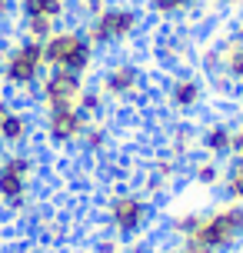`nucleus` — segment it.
Listing matches in <instances>:
<instances>
[{
  "label": "nucleus",
  "instance_id": "nucleus-32",
  "mask_svg": "<svg viewBox=\"0 0 243 253\" xmlns=\"http://www.w3.org/2000/svg\"><path fill=\"white\" fill-rule=\"evenodd\" d=\"M13 110V100H10V93H3V90H0V124H3V117L10 114Z\"/></svg>",
  "mask_w": 243,
  "mask_h": 253
},
{
  "label": "nucleus",
  "instance_id": "nucleus-3",
  "mask_svg": "<svg viewBox=\"0 0 243 253\" xmlns=\"http://www.w3.org/2000/svg\"><path fill=\"white\" fill-rule=\"evenodd\" d=\"M47 74L43 43L34 37L0 40V90L10 97H34Z\"/></svg>",
  "mask_w": 243,
  "mask_h": 253
},
{
  "label": "nucleus",
  "instance_id": "nucleus-30",
  "mask_svg": "<svg viewBox=\"0 0 243 253\" xmlns=\"http://www.w3.org/2000/svg\"><path fill=\"white\" fill-rule=\"evenodd\" d=\"M123 253H157L147 240H133V243H123Z\"/></svg>",
  "mask_w": 243,
  "mask_h": 253
},
{
  "label": "nucleus",
  "instance_id": "nucleus-5",
  "mask_svg": "<svg viewBox=\"0 0 243 253\" xmlns=\"http://www.w3.org/2000/svg\"><path fill=\"white\" fill-rule=\"evenodd\" d=\"M40 177V157L34 147L27 150H7L0 160V207L10 216H24L34 210V193Z\"/></svg>",
  "mask_w": 243,
  "mask_h": 253
},
{
  "label": "nucleus",
  "instance_id": "nucleus-14",
  "mask_svg": "<svg viewBox=\"0 0 243 253\" xmlns=\"http://www.w3.org/2000/svg\"><path fill=\"white\" fill-rule=\"evenodd\" d=\"M217 50H220V70L230 90H243V37L240 34H223L217 37Z\"/></svg>",
  "mask_w": 243,
  "mask_h": 253
},
{
  "label": "nucleus",
  "instance_id": "nucleus-26",
  "mask_svg": "<svg viewBox=\"0 0 243 253\" xmlns=\"http://www.w3.org/2000/svg\"><path fill=\"white\" fill-rule=\"evenodd\" d=\"M90 253H123V240L103 230L100 237H93V240H90Z\"/></svg>",
  "mask_w": 243,
  "mask_h": 253
},
{
  "label": "nucleus",
  "instance_id": "nucleus-33",
  "mask_svg": "<svg viewBox=\"0 0 243 253\" xmlns=\"http://www.w3.org/2000/svg\"><path fill=\"white\" fill-rule=\"evenodd\" d=\"M163 253H193L190 247H183V243H173V247H166Z\"/></svg>",
  "mask_w": 243,
  "mask_h": 253
},
{
  "label": "nucleus",
  "instance_id": "nucleus-10",
  "mask_svg": "<svg viewBox=\"0 0 243 253\" xmlns=\"http://www.w3.org/2000/svg\"><path fill=\"white\" fill-rule=\"evenodd\" d=\"M87 77L67 74V70H47L37 87V107L40 110H67V107H80V97L87 90Z\"/></svg>",
  "mask_w": 243,
  "mask_h": 253
},
{
  "label": "nucleus",
  "instance_id": "nucleus-6",
  "mask_svg": "<svg viewBox=\"0 0 243 253\" xmlns=\"http://www.w3.org/2000/svg\"><path fill=\"white\" fill-rule=\"evenodd\" d=\"M97 47L90 43L87 30L77 24H60L50 37L43 40V60L47 70H67V74L87 77L97 70Z\"/></svg>",
  "mask_w": 243,
  "mask_h": 253
},
{
  "label": "nucleus",
  "instance_id": "nucleus-17",
  "mask_svg": "<svg viewBox=\"0 0 243 253\" xmlns=\"http://www.w3.org/2000/svg\"><path fill=\"white\" fill-rule=\"evenodd\" d=\"M17 17H20V20H53V24H67V17H70V0H17Z\"/></svg>",
  "mask_w": 243,
  "mask_h": 253
},
{
  "label": "nucleus",
  "instance_id": "nucleus-11",
  "mask_svg": "<svg viewBox=\"0 0 243 253\" xmlns=\"http://www.w3.org/2000/svg\"><path fill=\"white\" fill-rule=\"evenodd\" d=\"M183 177V160H177V157H170V153H157L154 160L147 164V170H143V180H140V190L147 193V197H154V200H160V197H166L170 190L177 187V180Z\"/></svg>",
  "mask_w": 243,
  "mask_h": 253
},
{
  "label": "nucleus",
  "instance_id": "nucleus-34",
  "mask_svg": "<svg viewBox=\"0 0 243 253\" xmlns=\"http://www.w3.org/2000/svg\"><path fill=\"white\" fill-rule=\"evenodd\" d=\"M233 34H240V37H243V10H240V20L233 24Z\"/></svg>",
  "mask_w": 243,
  "mask_h": 253
},
{
  "label": "nucleus",
  "instance_id": "nucleus-20",
  "mask_svg": "<svg viewBox=\"0 0 243 253\" xmlns=\"http://www.w3.org/2000/svg\"><path fill=\"white\" fill-rule=\"evenodd\" d=\"M190 53H197L193 50V40H190V34H183V30H173V34H166L163 40H160V60H166L173 70H180L183 63L190 60Z\"/></svg>",
  "mask_w": 243,
  "mask_h": 253
},
{
  "label": "nucleus",
  "instance_id": "nucleus-8",
  "mask_svg": "<svg viewBox=\"0 0 243 253\" xmlns=\"http://www.w3.org/2000/svg\"><path fill=\"white\" fill-rule=\"evenodd\" d=\"M206 100H210V84L200 70L180 67L163 80V107L177 120H193L206 107Z\"/></svg>",
  "mask_w": 243,
  "mask_h": 253
},
{
  "label": "nucleus",
  "instance_id": "nucleus-25",
  "mask_svg": "<svg viewBox=\"0 0 243 253\" xmlns=\"http://www.w3.org/2000/svg\"><path fill=\"white\" fill-rule=\"evenodd\" d=\"M40 240L57 247V243L67 240V227L57 220V216H47V220H40Z\"/></svg>",
  "mask_w": 243,
  "mask_h": 253
},
{
  "label": "nucleus",
  "instance_id": "nucleus-2",
  "mask_svg": "<svg viewBox=\"0 0 243 253\" xmlns=\"http://www.w3.org/2000/svg\"><path fill=\"white\" fill-rule=\"evenodd\" d=\"M193 253H237L243 250V203L220 200L213 207H200V220L183 240Z\"/></svg>",
  "mask_w": 243,
  "mask_h": 253
},
{
  "label": "nucleus",
  "instance_id": "nucleus-18",
  "mask_svg": "<svg viewBox=\"0 0 243 253\" xmlns=\"http://www.w3.org/2000/svg\"><path fill=\"white\" fill-rule=\"evenodd\" d=\"M77 147H80V153H83V157H90V160L107 157V153L114 150V126L107 124V120H90Z\"/></svg>",
  "mask_w": 243,
  "mask_h": 253
},
{
  "label": "nucleus",
  "instance_id": "nucleus-31",
  "mask_svg": "<svg viewBox=\"0 0 243 253\" xmlns=\"http://www.w3.org/2000/svg\"><path fill=\"white\" fill-rule=\"evenodd\" d=\"M233 157H243V124L233 126Z\"/></svg>",
  "mask_w": 243,
  "mask_h": 253
},
{
  "label": "nucleus",
  "instance_id": "nucleus-24",
  "mask_svg": "<svg viewBox=\"0 0 243 253\" xmlns=\"http://www.w3.org/2000/svg\"><path fill=\"white\" fill-rule=\"evenodd\" d=\"M57 27H60V24H53V20H20V34H24V37H34V40H40V43H43V40L50 37Z\"/></svg>",
  "mask_w": 243,
  "mask_h": 253
},
{
  "label": "nucleus",
  "instance_id": "nucleus-27",
  "mask_svg": "<svg viewBox=\"0 0 243 253\" xmlns=\"http://www.w3.org/2000/svg\"><path fill=\"white\" fill-rule=\"evenodd\" d=\"M107 3H110V0H70V13H80V17L87 20V17H93L100 7H107Z\"/></svg>",
  "mask_w": 243,
  "mask_h": 253
},
{
  "label": "nucleus",
  "instance_id": "nucleus-7",
  "mask_svg": "<svg viewBox=\"0 0 243 253\" xmlns=\"http://www.w3.org/2000/svg\"><path fill=\"white\" fill-rule=\"evenodd\" d=\"M97 87L110 107H137L150 93V70L137 57H117L97 74Z\"/></svg>",
  "mask_w": 243,
  "mask_h": 253
},
{
  "label": "nucleus",
  "instance_id": "nucleus-16",
  "mask_svg": "<svg viewBox=\"0 0 243 253\" xmlns=\"http://www.w3.org/2000/svg\"><path fill=\"white\" fill-rule=\"evenodd\" d=\"M163 150L170 153V157L183 160V164H187L190 157H197V126H193L190 120H173L163 133Z\"/></svg>",
  "mask_w": 243,
  "mask_h": 253
},
{
  "label": "nucleus",
  "instance_id": "nucleus-23",
  "mask_svg": "<svg viewBox=\"0 0 243 253\" xmlns=\"http://www.w3.org/2000/svg\"><path fill=\"white\" fill-rule=\"evenodd\" d=\"M80 110H83V117H87V120H107L110 103H107V97L100 93V87H97V84H87L83 97H80Z\"/></svg>",
  "mask_w": 243,
  "mask_h": 253
},
{
  "label": "nucleus",
  "instance_id": "nucleus-36",
  "mask_svg": "<svg viewBox=\"0 0 243 253\" xmlns=\"http://www.w3.org/2000/svg\"><path fill=\"white\" fill-rule=\"evenodd\" d=\"M3 153H7V150H3V147H0V160H3Z\"/></svg>",
  "mask_w": 243,
  "mask_h": 253
},
{
  "label": "nucleus",
  "instance_id": "nucleus-15",
  "mask_svg": "<svg viewBox=\"0 0 243 253\" xmlns=\"http://www.w3.org/2000/svg\"><path fill=\"white\" fill-rule=\"evenodd\" d=\"M203 7V0H143V13L157 24H180Z\"/></svg>",
  "mask_w": 243,
  "mask_h": 253
},
{
  "label": "nucleus",
  "instance_id": "nucleus-9",
  "mask_svg": "<svg viewBox=\"0 0 243 253\" xmlns=\"http://www.w3.org/2000/svg\"><path fill=\"white\" fill-rule=\"evenodd\" d=\"M87 117L80 107H67V110H40L37 117V137L43 140L47 150H74L87 130Z\"/></svg>",
  "mask_w": 243,
  "mask_h": 253
},
{
  "label": "nucleus",
  "instance_id": "nucleus-1",
  "mask_svg": "<svg viewBox=\"0 0 243 253\" xmlns=\"http://www.w3.org/2000/svg\"><path fill=\"white\" fill-rule=\"evenodd\" d=\"M103 230L120 237L123 243L147 240L157 223V200L140 187H114L100 203Z\"/></svg>",
  "mask_w": 243,
  "mask_h": 253
},
{
  "label": "nucleus",
  "instance_id": "nucleus-19",
  "mask_svg": "<svg viewBox=\"0 0 243 253\" xmlns=\"http://www.w3.org/2000/svg\"><path fill=\"white\" fill-rule=\"evenodd\" d=\"M187 177H190L193 187H200V190H220V180H223V160H213V157L197 153V157H190Z\"/></svg>",
  "mask_w": 243,
  "mask_h": 253
},
{
  "label": "nucleus",
  "instance_id": "nucleus-22",
  "mask_svg": "<svg viewBox=\"0 0 243 253\" xmlns=\"http://www.w3.org/2000/svg\"><path fill=\"white\" fill-rule=\"evenodd\" d=\"M197 220H200V207H190V210H177V213H170L166 216V237L173 243H183L187 237L193 233V227H197Z\"/></svg>",
  "mask_w": 243,
  "mask_h": 253
},
{
  "label": "nucleus",
  "instance_id": "nucleus-29",
  "mask_svg": "<svg viewBox=\"0 0 243 253\" xmlns=\"http://www.w3.org/2000/svg\"><path fill=\"white\" fill-rule=\"evenodd\" d=\"M210 10H243V0H203Z\"/></svg>",
  "mask_w": 243,
  "mask_h": 253
},
{
  "label": "nucleus",
  "instance_id": "nucleus-35",
  "mask_svg": "<svg viewBox=\"0 0 243 253\" xmlns=\"http://www.w3.org/2000/svg\"><path fill=\"white\" fill-rule=\"evenodd\" d=\"M237 124H243V97H240V103H237Z\"/></svg>",
  "mask_w": 243,
  "mask_h": 253
},
{
  "label": "nucleus",
  "instance_id": "nucleus-28",
  "mask_svg": "<svg viewBox=\"0 0 243 253\" xmlns=\"http://www.w3.org/2000/svg\"><path fill=\"white\" fill-rule=\"evenodd\" d=\"M17 17V0H0V27H7Z\"/></svg>",
  "mask_w": 243,
  "mask_h": 253
},
{
  "label": "nucleus",
  "instance_id": "nucleus-13",
  "mask_svg": "<svg viewBox=\"0 0 243 253\" xmlns=\"http://www.w3.org/2000/svg\"><path fill=\"white\" fill-rule=\"evenodd\" d=\"M34 140H37V117L24 107H13L0 124V147L3 150H27V147H34Z\"/></svg>",
  "mask_w": 243,
  "mask_h": 253
},
{
  "label": "nucleus",
  "instance_id": "nucleus-21",
  "mask_svg": "<svg viewBox=\"0 0 243 253\" xmlns=\"http://www.w3.org/2000/svg\"><path fill=\"white\" fill-rule=\"evenodd\" d=\"M220 193H223V200L243 203V157H230V160H223Z\"/></svg>",
  "mask_w": 243,
  "mask_h": 253
},
{
  "label": "nucleus",
  "instance_id": "nucleus-12",
  "mask_svg": "<svg viewBox=\"0 0 243 253\" xmlns=\"http://www.w3.org/2000/svg\"><path fill=\"white\" fill-rule=\"evenodd\" d=\"M233 126L227 117H210L197 126V153L213 157V160H230L233 157Z\"/></svg>",
  "mask_w": 243,
  "mask_h": 253
},
{
  "label": "nucleus",
  "instance_id": "nucleus-4",
  "mask_svg": "<svg viewBox=\"0 0 243 253\" xmlns=\"http://www.w3.org/2000/svg\"><path fill=\"white\" fill-rule=\"evenodd\" d=\"M143 27H147V13L130 0H110L107 7L83 20V30L97 50H123L143 34Z\"/></svg>",
  "mask_w": 243,
  "mask_h": 253
}]
</instances>
